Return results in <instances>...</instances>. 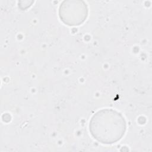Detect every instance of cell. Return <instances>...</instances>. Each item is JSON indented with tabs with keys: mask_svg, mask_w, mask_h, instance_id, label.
I'll list each match as a JSON object with an SVG mask.
<instances>
[{
	"mask_svg": "<svg viewBox=\"0 0 152 152\" xmlns=\"http://www.w3.org/2000/svg\"><path fill=\"white\" fill-rule=\"evenodd\" d=\"M126 129L124 116L112 109H103L95 113L89 122L92 137L103 144H112L120 141Z\"/></svg>",
	"mask_w": 152,
	"mask_h": 152,
	"instance_id": "obj_1",
	"label": "cell"
},
{
	"mask_svg": "<svg viewBox=\"0 0 152 152\" xmlns=\"http://www.w3.org/2000/svg\"><path fill=\"white\" fill-rule=\"evenodd\" d=\"M59 16L66 25L76 26L83 24L88 16L86 3L80 0H65L59 8Z\"/></svg>",
	"mask_w": 152,
	"mask_h": 152,
	"instance_id": "obj_2",
	"label": "cell"
}]
</instances>
